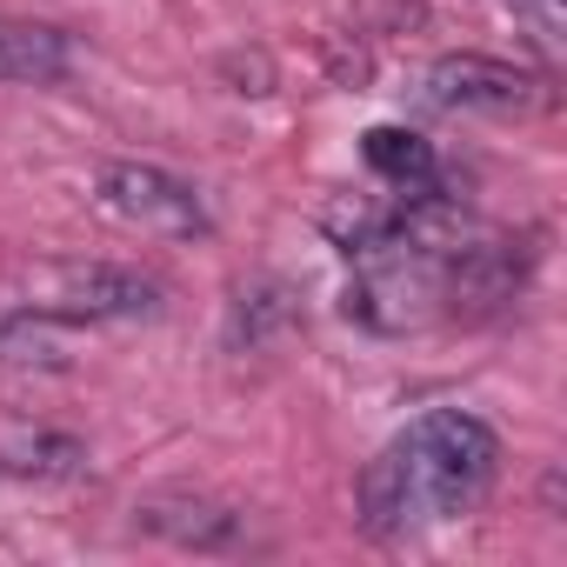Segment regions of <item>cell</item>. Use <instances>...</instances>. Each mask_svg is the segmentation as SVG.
<instances>
[{"instance_id":"cell-6","label":"cell","mask_w":567,"mask_h":567,"mask_svg":"<svg viewBox=\"0 0 567 567\" xmlns=\"http://www.w3.org/2000/svg\"><path fill=\"white\" fill-rule=\"evenodd\" d=\"M134 527L154 534V540L194 547V554H227V547H240L247 514L227 507V501H214V494H187V487H174V494H147V501H134Z\"/></svg>"},{"instance_id":"cell-9","label":"cell","mask_w":567,"mask_h":567,"mask_svg":"<svg viewBox=\"0 0 567 567\" xmlns=\"http://www.w3.org/2000/svg\"><path fill=\"white\" fill-rule=\"evenodd\" d=\"M361 154H368V167L381 174L388 194H434V187H441L434 147H427L421 134H408V127H374V134L361 141Z\"/></svg>"},{"instance_id":"cell-4","label":"cell","mask_w":567,"mask_h":567,"mask_svg":"<svg viewBox=\"0 0 567 567\" xmlns=\"http://www.w3.org/2000/svg\"><path fill=\"white\" fill-rule=\"evenodd\" d=\"M101 207L141 234H161V240H200L214 227L200 187L154 167V161H107L101 167Z\"/></svg>"},{"instance_id":"cell-8","label":"cell","mask_w":567,"mask_h":567,"mask_svg":"<svg viewBox=\"0 0 567 567\" xmlns=\"http://www.w3.org/2000/svg\"><path fill=\"white\" fill-rule=\"evenodd\" d=\"M74 68V41L48 21H21V14H0V81L14 87H48L68 81Z\"/></svg>"},{"instance_id":"cell-1","label":"cell","mask_w":567,"mask_h":567,"mask_svg":"<svg viewBox=\"0 0 567 567\" xmlns=\"http://www.w3.org/2000/svg\"><path fill=\"white\" fill-rule=\"evenodd\" d=\"M494 474H501L494 427L461 408H427L361 467V527L374 540H394L434 520H461L487 501Z\"/></svg>"},{"instance_id":"cell-7","label":"cell","mask_w":567,"mask_h":567,"mask_svg":"<svg viewBox=\"0 0 567 567\" xmlns=\"http://www.w3.org/2000/svg\"><path fill=\"white\" fill-rule=\"evenodd\" d=\"M408 200L414 194H334L321 207V234L341 247V254H368V247H388L408 234Z\"/></svg>"},{"instance_id":"cell-12","label":"cell","mask_w":567,"mask_h":567,"mask_svg":"<svg viewBox=\"0 0 567 567\" xmlns=\"http://www.w3.org/2000/svg\"><path fill=\"white\" fill-rule=\"evenodd\" d=\"M274 328H295V301H288V288H274V280H254V288H240V301H234V348L247 341V348H260Z\"/></svg>"},{"instance_id":"cell-3","label":"cell","mask_w":567,"mask_h":567,"mask_svg":"<svg viewBox=\"0 0 567 567\" xmlns=\"http://www.w3.org/2000/svg\"><path fill=\"white\" fill-rule=\"evenodd\" d=\"M28 308L48 321H147L161 315V280L114 260H54L28 274Z\"/></svg>"},{"instance_id":"cell-2","label":"cell","mask_w":567,"mask_h":567,"mask_svg":"<svg viewBox=\"0 0 567 567\" xmlns=\"http://www.w3.org/2000/svg\"><path fill=\"white\" fill-rule=\"evenodd\" d=\"M348 315L374 334H414L427 321L447 315V254L421 247V240H388L354 254V280H348Z\"/></svg>"},{"instance_id":"cell-5","label":"cell","mask_w":567,"mask_h":567,"mask_svg":"<svg viewBox=\"0 0 567 567\" xmlns=\"http://www.w3.org/2000/svg\"><path fill=\"white\" fill-rule=\"evenodd\" d=\"M421 94H427V107H481V114L540 107V81L507 61H487V54H441L421 74Z\"/></svg>"},{"instance_id":"cell-11","label":"cell","mask_w":567,"mask_h":567,"mask_svg":"<svg viewBox=\"0 0 567 567\" xmlns=\"http://www.w3.org/2000/svg\"><path fill=\"white\" fill-rule=\"evenodd\" d=\"M0 368H68L54 321L34 308H0Z\"/></svg>"},{"instance_id":"cell-10","label":"cell","mask_w":567,"mask_h":567,"mask_svg":"<svg viewBox=\"0 0 567 567\" xmlns=\"http://www.w3.org/2000/svg\"><path fill=\"white\" fill-rule=\"evenodd\" d=\"M0 467H8V474H34V481H68V474L87 467V447L74 434H48V427L28 434L21 427V434L0 441Z\"/></svg>"}]
</instances>
